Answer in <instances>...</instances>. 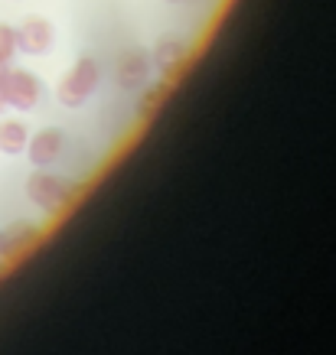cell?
Listing matches in <instances>:
<instances>
[{
	"label": "cell",
	"mask_w": 336,
	"mask_h": 355,
	"mask_svg": "<svg viewBox=\"0 0 336 355\" xmlns=\"http://www.w3.org/2000/svg\"><path fill=\"white\" fill-rule=\"evenodd\" d=\"M17 55H23L20 53V40H17V26L7 23V20H0V59L13 65L17 62Z\"/></svg>",
	"instance_id": "obj_2"
},
{
	"label": "cell",
	"mask_w": 336,
	"mask_h": 355,
	"mask_svg": "<svg viewBox=\"0 0 336 355\" xmlns=\"http://www.w3.org/2000/svg\"><path fill=\"white\" fill-rule=\"evenodd\" d=\"M17 40H20V53L26 59H43L56 49L59 43V30H56V23L43 13H30V17H23L17 23Z\"/></svg>",
	"instance_id": "obj_1"
}]
</instances>
